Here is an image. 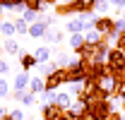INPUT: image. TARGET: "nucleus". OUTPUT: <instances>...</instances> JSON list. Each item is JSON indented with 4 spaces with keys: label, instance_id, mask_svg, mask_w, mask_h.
Listing matches in <instances>:
<instances>
[{
    "label": "nucleus",
    "instance_id": "1",
    "mask_svg": "<svg viewBox=\"0 0 125 120\" xmlns=\"http://www.w3.org/2000/svg\"><path fill=\"white\" fill-rule=\"evenodd\" d=\"M113 108H115V106L111 103V99H104V101H89L84 115H87L89 120H106L111 115Z\"/></svg>",
    "mask_w": 125,
    "mask_h": 120
},
{
    "label": "nucleus",
    "instance_id": "2",
    "mask_svg": "<svg viewBox=\"0 0 125 120\" xmlns=\"http://www.w3.org/2000/svg\"><path fill=\"white\" fill-rule=\"evenodd\" d=\"M106 65H108V72L115 77H120V79H125V53L120 50V48H111L108 55H106Z\"/></svg>",
    "mask_w": 125,
    "mask_h": 120
},
{
    "label": "nucleus",
    "instance_id": "3",
    "mask_svg": "<svg viewBox=\"0 0 125 120\" xmlns=\"http://www.w3.org/2000/svg\"><path fill=\"white\" fill-rule=\"evenodd\" d=\"M94 27V22H87L82 15H77L75 19H70L67 24H65V29H67V34L72 36V34H84L87 29H92Z\"/></svg>",
    "mask_w": 125,
    "mask_h": 120
},
{
    "label": "nucleus",
    "instance_id": "4",
    "mask_svg": "<svg viewBox=\"0 0 125 120\" xmlns=\"http://www.w3.org/2000/svg\"><path fill=\"white\" fill-rule=\"evenodd\" d=\"M113 22H115V19H113V17H99V19H96V22H94V29L99 31V34H101V36H108L111 31L115 29V27H113Z\"/></svg>",
    "mask_w": 125,
    "mask_h": 120
},
{
    "label": "nucleus",
    "instance_id": "5",
    "mask_svg": "<svg viewBox=\"0 0 125 120\" xmlns=\"http://www.w3.org/2000/svg\"><path fill=\"white\" fill-rule=\"evenodd\" d=\"M65 113V110H60L55 103H43L41 106V120H58Z\"/></svg>",
    "mask_w": 125,
    "mask_h": 120
},
{
    "label": "nucleus",
    "instance_id": "6",
    "mask_svg": "<svg viewBox=\"0 0 125 120\" xmlns=\"http://www.w3.org/2000/svg\"><path fill=\"white\" fill-rule=\"evenodd\" d=\"M29 72H17L12 82V91H29Z\"/></svg>",
    "mask_w": 125,
    "mask_h": 120
},
{
    "label": "nucleus",
    "instance_id": "7",
    "mask_svg": "<svg viewBox=\"0 0 125 120\" xmlns=\"http://www.w3.org/2000/svg\"><path fill=\"white\" fill-rule=\"evenodd\" d=\"M10 96H12L15 101H19L22 106H34V103H36V99H39V96L31 94V91H12Z\"/></svg>",
    "mask_w": 125,
    "mask_h": 120
},
{
    "label": "nucleus",
    "instance_id": "8",
    "mask_svg": "<svg viewBox=\"0 0 125 120\" xmlns=\"http://www.w3.org/2000/svg\"><path fill=\"white\" fill-rule=\"evenodd\" d=\"M34 58H36L39 65H43V62H48V60L53 58V50L48 46H39V48H34Z\"/></svg>",
    "mask_w": 125,
    "mask_h": 120
},
{
    "label": "nucleus",
    "instance_id": "9",
    "mask_svg": "<svg viewBox=\"0 0 125 120\" xmlns=\"http://www.w3.org/2000/svg\"><path fill=\"white\" fill-rule=\"evenodd\" d=\"M19 65H22V72H29V70H34V67H39L34 53H22V55H19Z\"/></svg>",
    "mask_w": 125,
    "mask_h": 120
},
{
    "label": "nucleus",
    "instance_id": "10",
    "mask_svg": "<svg viewBox=\"0 0 125 120\" xmlns=\"http://www.w3.org/2000/svg\"><path fill=\"white\" fill-rule=\"evenodd\" d=\"M72 103H75V101H72V96H70L67 91H58V94H55V106H58L60 110H67Z\"/></svg>",
    "mask_w": 125,
    "mask_h": 120
},
{
    "label": "nucleus",
    "instance_id": "11",
    "mask_svg": "<svg viewBox=\"0 0 125 120\" xmlns=\"http://www.w3.org/2000/svg\"><path fill=\"white\" fill-rule=\"evenodd\" d=\"M29 91L36 94V96L43 94V91H46V79H43V77H31L29 79Z\"/></svg>",
    "mask_w": 125,
    "mask_h": 120
},
{
    "label": "nucleus",
    "instance_id": "12",
    "mask_svg": "<svg viewBox=\"0 0 125 120\" xmlns=\"http://www.w3.org/2000/svg\"><path fill=\"white\" fill-rule=\"evenodd\" d=\"M2 50H5L7 55H22V46L17 43L15 39H5V41H2Z\"/></svg>",
    "mask_w": 125,
    "mask_h": 120
},
{
    "label": "nucleus",
    "instance_id": "13",
    "mask_svg": "<svg viewBox=\"0 0 125 120\" xmlns=\"http://www.w3.org/2000/svg\"><path fill=\"white\" fill-rule=\"evenodd\" d=\"M39 70H41V77L46 79V77L58 72V65H55V60H48V62H43V65H39Z\"/></svg>",
    "mask_w": 125,
    "mask_h": 120
},
{
    "label": "nucleus",
    "instance_id": "14",
    "mask_svg": "<svg viewBox=\"0 0 125 120\" xmlns=\"http://www.w3.org/2000/svg\"><path fill=\"white\" fill-rule=\"evenodd\" d=\"M43 39H46L48 43H60L62 39H65V34H62V31H55L53 27H48V31H46V36H43Z\"/></svg>",
    "mask_w": 125,
    "mask_h": 120
},
{
    "label": "nucleus",
    "instance_id": "15",
    "mask_svg": "<svg viewBox=\"0 0 125 120\" xmlns=\"http://www.w3.org/2000/svg\"><path fill=\"white\" fill-rule=\"evenodd\" d=\"M84 43H87V41H84V34H72V36H70V41H67V46H70L75 53H77Z\"/></svg>",
    "mask_w": 125,
    "mask_h": 120
},
{
    "label": "nucleus",
    "instance_id": "16",
    "mask_svg": "<svg viewBox=\"0 0 125 120\" xmlns=\"http://www.w3.org/2000/svg\"><path fill=\"white\" fill-rule=\"evenodd\" d=\"M101 39H104V36H101L99 31L94 29V27H92V29H87V31H84V41H87V43H92V46H96L99 41H101Z\"/></svg>",
    "mask_w": 125,
    "mask_h": 120
},
{
    "label": "nucleus",
    "instance_id": "17",
    "mask_svg": "<svg viewBox=\"0 0 125 120\" xmlns=\"http://www.w3.org/2000/svg\"><path fill=\"white\" fill-rule=\"evenodd\" d=\"M92 10H94V12H96L99 17H104V15H106V12L111 10V2H108V0H96Z\"/></svg>",
    "mask_w": 125,
    "mask_h": 120
},
{
    "label": "nucleus",
    "instance_id": "18",
    "mask_svg": "<svg viewBox=\"0 0 125 120\" xmlns=\"http://www.w3.org/2000/svg\"><path fill=\"white\" fill-rule=\"evenodd\" d=\"M5 39H15V34H17V29H15V22H10V19H5L2 22V31H0Z\"/></svg>",
    "mask_w": 125,
    "mask_h": 120
},
{
    "label": "nucleus",
    "instance_id": "19",
    "mask_svg": "<svg viewBox=\"0 0 125 120\" xmlns=\"http://www.w3.org/2000/svg\"><path fill=\"white\" fill-rule=\"evenodd\" d=\"M15 29H17L19 36H29V24H27L22 17H17V19H15Z\"/></svg>",
    "mask_w": 125,
    "mask_h": 120
},
{
    "label": "nucleus",
    "instance_id": "20",
    "mask_svg": "<svg viewBox=\"0 0 125 120\" xmlns=\"http://www.w3.org/2000/svg\"><path fill=\"white\" fill-rule=\"evenodd\" d=\"M39 17H41V12H36V10H24V12H22V19H24L27 24L39 22Z\"/></svg>",
    "mask_w": 125,
    "mask_h": 120
},
{
    "label": "nucleus",
    "instance_id": "21",
    "mask_svg": "<svg viewBox=\"0 0 125 120\" xmlns=\"http://www.w3.org/2000/svg\"><path fill=\"white\" fill-rule=\"evenodd\" d=\"M53 60H55L58 67H67V65H70V55H67V53H60V50L53 55Z\"/></svg>",
    "mask_w": 125,
    "mask_h": 120
},
{
    "label": "nucleus",
    "instance_id": "22",
    "mask_svg": "<svg viewBox=\"0 0 125 120\" xmlns=\"http://www.w3.org/2000/svg\"><path fill=\"white\" fill-rule=\"evenodd\" d=\"M24 5H27V10H36V12H41V15H43V10H46V5H43L41 0H24Z\"/></svg>",
    "mask_w": 125,
    "mask_h": 120
},
{
    "label": "nucleus",
    "instance_id": "23",
    "mask_svg": "<svg viewBox=\"0 0 125 120\" xmlns=\"http://www.w3.org/2000/svg\"><path fill=\"white\" fill-rule=\"evenodd\" d=\"M10 94H12V84L7 79H0V99H7Z\"/></svg>",
    "mask_w": 125,
    "mask_h": 120
},
{
    "label": "nucleus",
    "instance_id": "24",
    "mask_svg": "<svg viewBox=\"0 0 125 120\" xmlns=\"http://www.w3.org/2000/svg\"><path fill=\"white\" fill-rule=\"evenodd\" d=\"M17 5H19L17 0H0V7H2V10H12V12H15Z\"/></svg>",
    "mask_w": 125,
    "mask_h": 120
},
{
    "label": "nucleus",
    "instance_id": "25",
    "mask_svg": "<svg viewBox=\"0 0 125 120\" xmlns=\"http://www.w3.org/2000/svg\"><path fill=\"white\" fill-rule=\"evenodd\" d=\"M55 94H58V91H43V94H41L43 103H55Z\"/></svg>",
    "mask_w": 125,
    "mask_h": 120
},
{
    "label": "nucleus",
    "instance_id": "26",
    "mask_svg": "<svg viewBox=\"0 0 125 120\" xmlns=\"http://www.w3.org/2000/svg\"><path fill=\"white\" fill-rule=\"evenodd\" d=\"M10 115H12V120H27V115H24V110H22V108H12V110H10Z\"/></svg>",
    "mask_w": 125,
    "mask_h": 120
},
{
    "label": "nucleus",
    "instance_id": "27",
    "mask_svg": "<svg viewBox=\"0 0 125 120\" xmlns=\"http://www.w3.org/2000/svg\"><path fill=\"white\" fill-rule=\"evenodd\" d=\"M113 27H115L118 34H123V31H125V17H118V19L113 22Z\"/></svg>",
    "mask_w": 125,
    "mask_h": 120
},
{
    "label": "nucleus",
    "instance_id": "28",
    "mask_svg": "<svg viewBox=\"0 0 125 120\" xmlns=\"http://www.w3.org/2000/svg\"><path fill=\"white\" fill-rule=\"evenodd\" d=\"M115 48H120V50L125 53V31L120 34V36H118V41H115Z\"/></svg>",
    "mask_w": 125,
    "mask_h": 120
},
{
    "label": "nucleus",
    "instance_id": "29",
    "mask_svg": "<svg viewBox=\"0 0 125 120\" xmlns=\"http://www.w3.org/2000/svg\"><path fill=\"white\" fill-rule=\"evenodd\" d=\"M108 2L113 5V7H115V10H120V12L125 10V0H108Z\"/></svg>",
    "mask_w": 125,
    "mask_h": 120
},
{
    "label": "nucleus",
    "instance_id": "30",
    "mask_svg": "<svg viewBox=\"0 0 125 120\" xmlns=\"http://www.w3.org/2000/svg\"><path fill=\"white\" fill-rule=\"evenodd\" d=\"M10 72V62L7 60H0V75H7Z\"/></svg>",
    "mask_w": 125,
    "mask_h": 120
},
{
    "label": "nucleus",
    "instance_id": "31",
    "mask_svg": "<svg viewBox=\"0 0 125 120\" xmlns=\"http://www.w3.org/2000/svg\"><path fill=\"white\" fill-rule=\"evenodd\" d=\"M41 2H43V5H46V7H51V5H58V2H60V0H41Z\"/></svg>",
    "mask_w": 125,
    "mask_h": 120
},
{
    "label": "nucleus",
    "instance_id": "32",
    "mask_svg": "<svg viewBox=\"0 0 125 120\" xmlns=\"http://www.w3.org/2000/svg\"><path fill=\"white\" fill-rule=\"evenodd\" d=\"M0 120H12V115H10V113H7V115H5V118H0Z\"/></svg>",
    "mask_w": 125,
    "mask_h": 120
},
{
    "label": "nucleus",
    "instance_id": "33",
    "mask_svg": "<svg viewBox=\"0 0 125 120\" xmlns=\"http://www.w3.org/2000/svg\"><path fill=\"white\" fill-rule=\"evenodd\" d=\"M75 120H89V118H87V115H79V118H75Z\"/></svg>",
    "mask_w": 125,
    "mask_h": 120
},
{
    "label": "nucleus",
    "instance_id": "34",
    "mask_svg": "<svg viewBox=\"0 0 125 120\" xmlns=\"http://www.w3.org/2000/svg\"><path fill=\"white\" fill-rule=\"evenodd\" d=\"M2 22H5V19H0V31H2Z\"/></svg>",
    "mask_w": 125,
    "mask_h": 120
},
{
    "label": "nucleus",
    "instance_id": "35",
    "mask_svg": "<svg viewBox=\"0 0 125 120\" xmlns=\"http://www.w3.org/2000/svg\"><path fill=\"white\" fill-rule=\"evenodd\" d=\"M0 19H2V7H0Z\"/></svg>",
    "mask_w": 125,
    "mask_h": 120
},
{
    "label": "nucleus",
    "instance_id": "36",
    "mask_svg": "<svg viewBox=\"0 0 125 120\" xmlns=\"http://www.w3.org/2000/svg\"><path fill=\"white\" fill-rule=\"evenodd\" d=\"M62 2H72V0H62Z\"/></svg>",
    "mask_w": 125,
    "mask_h": 120
},
{
    "label": "nucleus",
    "instance_id": "37",
    "mask_svg": "<svg viewBox=\"0 0 125 120\" xmlns=\"http://www.w3.org/2000/svg\"><path fill=\"white\" fill-rule=\"evenodd\" d=\"M0 48H2V43H0Z\"/></svg>",
    "mask_w": 125,
    "mask_h": 120
},
{
    "label": "nucleus",
    "instance_id": "38",
    "mask_svg": "<svg viewBox=\"0 0 125 120\" xmlns=\"http://www.w3.org/2000/svg\"><path fill=\"white\" fill-rule=\"evenodd\" d=\"M36 120H39V118H36Z\"/></svg>",
    "mask_w": 125,
    "mask_h": 120
}]
</instances>
